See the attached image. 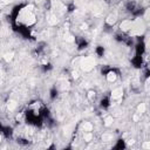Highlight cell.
<instances>
[{
  "mask_svg": "<svg viewBox=\"0 0 150 150\" xmlns=\"http://www.w3.org/2000/svg\"><path fill=\"white\" fill-rule=\"evenodd\" d=\"M33 8L34 7L32 5H29V6L25 7L23 9H21L20 13H19V16H18L19 21L25 23L26 26H32L33 23H35L36 16H35V13H34Z\"/></svg>",
  "mask_w": 150,
  "mask_h": 150,
  "instance_id": "1",
  "label": "cell"
},
{
  "mask_svg": "<svg viewBox=\"0 0 150 150\" xmlns=\"http://www.w3.org/2000/svg\"><path fill=\"white\" fill-rule=\"evenodd\" d=\"M80 69L84 73H88V71H91L94 68H95V60L91 57V56H86V57H82L80 60Z\"/></svg>",
  "mask_w": 150,
  "mask_h": 150,
  "instance_id": "2",
  "label": "cell"
},
{
  "mask_svg": "<svg viewBox=\"0 0 150 150\" xmlns=\"http://www.w3.org/2000/svg\"><path fill=\"white\" fill-rule=\"evenodd\" d=\"M132 25H134V20L125 19L120 23V29L122 32H124V33H129L131 30V28H132Z\"/></svg>",
  "mask_w": 150,
  "mask_h": 150,
  "instance_id": "3",
  "label": "cell"
},
{
  "mask_svg": "<svg viewBox=\"0 0 150 150\" xmlns=\"http://www.w3.org/2000/svg\"><path fill=\"white\" fill-rule=\"evenodd\" d=\"M110 96H111V100H116V101L121 100V98L123 97V89H122L121 87L112 89V90H111Z\"/></svg>",
  "mask_w": 150,
  "mask_h": 150,
  "instance_id": "4",
  "label": "cell"
},
{
  "mask_svg": "<svg viewBox=\"0 0 150 150\" xmlns=\"http://www.w3.org/2000/svg\"><path fill=\"white\" fill-rule=\"evenodd\" d=\"M117 20H118V15H117V13H110L107 18H105V23L107 25H109V26H114L116 22H117Z\"/></svg>",
  "mask_w": 150,
  "mask_h": 150,
  "instance_id": "5",
  "label": "cell"
},
{
  "mask_svg": "<svg viewBox=\"0 0 150 150\" xmlns=\"http://www.w3.org/2000/svg\"><path fill=\"white\" fill-rule=\"evenodd\" d=\"M105 79L108 82H115L117 80V73L115 70H109L105 75Z\"/></svg>",
  "mask_w": 150,
  "mask_h": 150,
  "instance_id": "6",
  "label": "cell"
},
{
  "mask_svg": "<svg viewBox=\"0 0 150 150\" xmlns=\"http://www.w3.org/2000/svg\"><path fill=\"white\" fill-rule=\"evenodd\" d=\"M93 124L90 123V122H88V121H86V122H82L81 123V130L83 131V132H87V131H91L93 130Z\"/></svg>",
  "mask_w": 150,
  "mask_h": 150,
  "instance_id": "7",
  "label": "cell"
},
{
  "mask_svg": "<svg viewBox=\"0 0 150 150\" xmlns=\"http://www.w3.org/2000/svg\"><path fill=\"white\" fill-rule=\"evenodd\" d=\"M145 110H146V105H145V103H139L138 105H137V109H136V114H138L139 116H142L144 112H145Z\"/></svg>",
  "mask_w": 150,
  "mask_h": 150,
  "instance_id": "8",
  "label": "cell"
},
{
  "mask_svg": "<svg viewBox=\"0 0 150 150\" xmlns=\"http://www.w3.org/2000/svg\"><path fill=\"white\" fill-rule=\"evenodd\" d=\"M16 107H18V102H16L15 100H9V101L7 102V109H8L9 111L15 110Z\"/></svg>",
  "mask_w": 150,
  "mask_h": 150,
  "instance_id": "9",
  "label": "cell"
},
{
  "mask_svg": "<svg viewBox=\"0 0 150 150\" xmlns=\"http://www.w3.org/2000/svg\"><path fill=\"white\" fill-rule=\"evenodd\" d=\"M94 138V135L91 131H87V132H83V141L84 142H91Z\"/></svg>",
  "mask_w": 150,
  "mask_h": 150,
  "instance_id": "10",
  "label": "cell"
},
{
  "mask_svg": "<svg viewBox=\"0 0 150 150\" xmlns=\"http://www.w3.org/2000/svg\"><path fill=\"white\" fill-rule=\"evenodd\" d=\"M112 123H114V117H112V116L109 115V116H105V117H104V120H103V124H104L105 127H110Z\"/></svg>",
  "mask_w": 150,
  "mask_h": 150,
  "instance_id": "11",
  "label": "cell"
},
{
  "mask_svg": "<svg viewBox=\"0 0 150 150\" xmlns=\"http://www.w3.org/2000/svg\"><path fill=\"white\" fill-rule=\"evenodd\" d=\"M13 59H14V53H13V52L4 54V60H5L6 62H9V61H12Z\"/></svg>",
  "mask_w": 150,
  "mask_h": 150,
  "instance_id": "12",
  "label": "cell"
},
{
  "mask_svg": "<svg viewBox=\"0 0 150 150\" xmlns=\"http://www.w3.org/2000/svg\"><path fill=\"white\" fill-rule=\"evenodd\" d=\"M102 141L103 142H110V141H112V135L111 134H108V132H105V134H103L102 135Z\"/></svg>",
  "mask_w": 150,
  "mask_h": 150,
  "instance_id": "13",
  "label": "cell"
},
{
  "mask_svg": "<svg viewBox=\"0 0 150 150\" xmlns=\"http://www.w3.org/2000/svg\"><path fill=\"white\" fill-rule=\"evenodd\" d=\"M56 22H57V18H56V15L50 14V15L48 16V23H50V25H55Z\"/></svg>",
  "mask_w": 150,
  "mask_h": 150,
  "instance_id": "14",
  "label": "cell"
},
{
  "mask_svg": "<svg viewBox=\"0 0 150 150\" xmlns=\"http://www.w3.org/2000/svg\"><path fill=\"white\" fill-rule=\"evenodd\" d=\"M142 148H143V149H150V142L145 141V142L142 144Z\"/></svg>",
  "mask_w": 150,
  "mask_h": 150,
  "instance_id": "15",
  "label": "cell"
},
{
  "mask_svg": "<svg viewBox=\"0 0 150 150\" xmlns=\"http://www.w3.org/2000/svg\"><path fill=\"white\" fill-rule=\"evenodd\" d=\"M71 74H73V77H74V79H79V76H80V74H79L77 70H74Z\"/></svg>",
  "mask_w": 150,
  "mask_h": 150,
  "instance_id": "16",
  "label": "cell"
},
{
  "mask_svg": "<svg viewBox=\"0 0 150 150\" xmlns=\"http://www.w3.org/2000/svg\"><path fill=\"white\" fill-rule=\"evenodd\" d=\"M93 96L95 97V91H93V90H90V91L88 93V97H89V98H93Z\"/></svg>",
  "mask_w": 150,
  "mask_h": 150,
  "instance_id": "17",
  "label": "cell"
},
{
  "mask_svg": "<svg viewBox=\"0 0 150 150\" xmlns=\"http://www.w3.org/2000/svg\"><path fill=\"white\" fill-rule=\"evenodd\" d=\"M87 27H88V26H87V23H83V25L81 26V29H87Z\"/></svg>",
  "mask_w": 150,
  "mask_h": 150,
  "instance_id": "18",
  "label": "cell"
},
{
  "mask_svg": "<svg viewBox=\"0 0 150 150\" xmlns=\"http://www.w3.org/2000/svg\"><path fill=\"white\" fill-rule=\"evenodd\" d=\"M0 1H2V2H11L12 0H0Z\"/></svg>",
  "mask_w": 150,
  "mask_h": 150,
  "instance_id": "19",
  "label": "cell"
},
{
  "mask_svg": "<svg viewBox=\"0 0 150 150\" xmlns=\"http://www.w3.org/2000/svg\"><path fill=\"white\" fill-rule=\"evenodd\" d=\"M1 139H2V137H1V134H0V142H1Z\"/></svg>",
  "mask_w": 150,
  "mask_h": 150,
  "instance_id": "20",
  "label": "cell"
}]
</instances>
